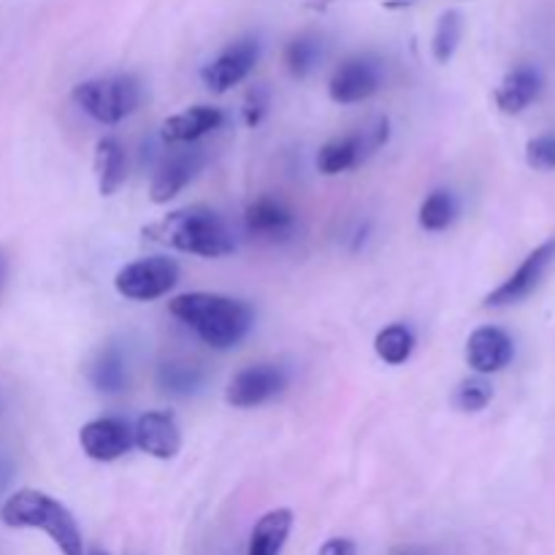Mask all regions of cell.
<instances>
[{
  "label": "cell",
  "mask_w": 555,
  "mask_h": 555,
  "mask_svg": "<svg viewBox=\"0 0 555 555\" xmlns=\"http://www.w3.org/2000/svg\"><path fill=\"white\" fill-rule=\"evenodd\" d=\"M168 309L215 350H231L253 328V309L220 293H184L173 298Z\"/></svg>",
  "instance_id": "1"
},
{
  "label": "cell",
  "mask_w": 555,
  "mask_h": 555,
  "mask_svg": "<svg viewBox=\"0 0 555 555\" xmlns=\"http://www.w3.org/2000/svg\"><path fill=\"white\" fill-rule=\"evenodd\" d=\"M0 520L11 529H38L60 547L63 555H85V542L68 507L36 488L11 493L0 507Z\"/></svg>",
  "instance_id": "2"
},
{
  "label": "cell",
  "mask_w": 555,
  "mask_h": 555,
  "mask_svg": "<svg viewBox=\"0 0 555 555\" xmlns=\"http://www.w3.org/2000/svg\"><path fill=\"white\" fill-rule=\"evenodd\" d=\"M144 233L155 242L182 249V253L201 255V258H222V255H231L233 247H236L220 215L206 209V206L171 211L160 222L146 228Z\"/></svg>",
  "instance_id": "3"
},
{
  "label": "cell",
  "mask_w": 555,
  "mask_h": 555,
  "mask_svg": "<svg viewBox=\"0 0 555 555\" xmlns=\"http://www.w3.org/2000/svg\"><path fill=\"white\" fill-rule=\"evenodd\" d=\"M74 101L98 122L114 125L139 108L141 85L135 76L128 74L103 76V79L81 81L74 90Z\"/></svg>",
  "instance_id": "4"
},
{
  "label": "cell",
  "mask_w": 555,
  "mask_h": 555,
  "mask_svg": "<svg viewBox=\"0 0 555 555\" xmlns=\"http://www.w3.org/2000/svg\"><path fill=\"white\" fill-rule=\"evenodd\" d=\"M388 141V119H374L366 128L356 130V133L339 135V139H331L328 144L320 150L318 155V168L328 177L341 171H350L358 163L366 160L372 152H377L379 146Z\"/></svg>",
  "instance_id": "5"
},
{
  "label": "cell",
  "mask_w": 555,
  "mask_h": 555,
  "mask_svg": "<svg viewBox=\"0 0 555 555\" xmlns=\"http://www.w3.org/2000/svg\"><path fill=\"white\" fill-rule=\"evenodd\" d=\"M179 280V266L171 258H144L128 263L119 269L117 285L119 296L130 298V301H155V298L166 296Z\"/></svg>",
  "instance_id": "6"
},
{
  "label": "cell",
  "mask_w": 555,
  "mask_h": 555,
  "mask_svg": "<svg viewBox=\"0 0 555 555\" xmlns=\"http://www.w3.org/2000/svg\"><path fill=\"white\" fill-rule=\"evenodd\" d=\"M287 372L280 363H255V366L242 369L228 385L225 401L236 410H249L263 401L274 399L285 390Z\"/></svg>",
  "instance_id": "7"
},
{
  "label": "cell",
  "mask_w": 555,
  "mask_h": 555,
  "mask_svg": "<svg viewBox=\"0 0 555 555\" xmlns=\"http://www.w3.org/2000/svg\"><path fill=\"white\" fill-rule=\"evenodd\" d=\"M553 260H555V238H547L545 244H540V247H537L534 253H531L529 258L518 266V271H515L509 280H504L502 285H499L496 291L486 298V307H491V309L513 307V304L529 298L531 293L540 287V282L545 280V274H547V269L553 266Z\"/></svg>",
  "instance_id": "8"
},
{
  "label": "cell",
  "mask_w": 555,
  "mask_h": 555,
  "mask_svg": "<svg viewBox=\"0 0 555 555\" xmlns=\"http://www.w3.org/2000/svg\"><path fill=\"white\" fill-rule=\"evenodd\" d=\"M383 85V70L372 57H350L334 70L328 92L336 103H358L372 98Z\"/></svg>",
  "instance_id": "9"
},
{
  "label": "cell",
  "mask_w": 555,
  "mask_h": 555,
  "mask_svg": "<svg viewBox=\"0 0 555 555\" xmlns=\"http://www.w3.org/2000/svg\"><path fill=\"white\" fill-rule=\"evenodd\" d=\"M260 47L255 38H242V41L231 43L220 57L211 60L204 68V85L211 92H228L233 85H238L242 79H247L249 70L258 63Z\"/></svg>",
  "instance_id": "10"
},
{
  "label": "cell",
  "mask_w": 555,
  "mask_h": 555,
  "mask_svg": "<svg viewBox=\"0 0 555 555\" xmlns=\"http://www.w3.org/2000/svg\"><path fill=\"white\" fill-rule=\"evenodd\" d=\"M79 442L92 461L108 464V461H117L128 453L130 444H133V431L119 417H98L81 428Z\"/></svg>",
  "instance_id": "11"
},
{
  "label": "cell",
  "mask_w": 555,
  "mask_h": 555,
  "mask_svg": "<svg viewBox=\"0 0 555 555\" xmlns=\"http://www.w3.org/2000/svg\"><path fill=\"white\" fill-rule=\"evenodd\" d=\"M204 166V152L201 150H184L173 152L166 160L157 166L155 177L150 184V198L155 204H168L171 198H177L184 188L190 184V179L198 173V168Z\"/></svg>",
  "instance_id": "12"
},
{
  "label": "cell",
  "mask_w": 555,
  "mask_h": 555,
  "mask_svg": "<svg viewBox=\"0 0 555 555\" xmlns=\"http://www.w3.org/2000/svg\"><path fill=\"white\" fill-rule=\"evenodd\" d=\"M133 442L152 459H173L179 448H182V434H179L177 417L171 412H146L135 423Z\"/></svg>",
  "instance_id": "13"
},
{
  "label": "cell",
  "mask_w": 555,
  "mask_h": 555,
  "mask_svg": "<svg viewBox=\"0 0 555 555\" xmlns=\"http://www.w3.org/2000/svg\"><path fill=\"white\" fill-rule=\"evenodd\" d=\"M509 361H513V339L502 328L486 325V328H477L466 341V363L477 374L502 372Z\"/></svg>",
  "instance_id": "14"
},
{
  "label": "cell",
  "mask_w": 555,
  "mask_h": 555,
  "mask_svg": "<svg viewBox=\"0 0 555 555\" xmlns=\"http://www.w3.org/2000/svg\"><path fill=\"white\" fill-rule=\"evenodd\" d=\"M225 122V114L215 106H193L182 114H173L163 122V141L168 144H193L201 135L215 133L217 128H222Z\"/></svg>",
  "instance_id": "15"
},
{
  "label": "cell",
  "mask_w": 555,
  "mask_h": 555,
  "mask_svg": "<svg viewBox=\"0 0 555 555\" xmlns=\"http://www.w3.org/2000/svg\"><path fill=\"white\" fill-rule=\"evenodd\" d=\"M244 225L253 236L266 238V242H285L296 228L291 209L274 198H258L244 211Z\"/></svg>",
  "instance_id": "16"
},
{
  "label": "cell",
  "mask_w": 555,
  "mask_h": 555,
  "mask_svg": "<svg viewBox=\"0 0 555 555\" xmlns=\"http://www.w3.org/2000/svg\"><path fill=\"white\" fill-rule=\"evenodd\" d=\"M542 90V76L534 65H518L504 76L496 90V106L504 114H520L537 101Z\"/></svg>",
  "instance_id": "17"
},
{
  "label": "cell",
  "mask_w": 555,
  "mask_h": 555,
  "mask_svg": "<svg viewBox=\"0 0 555 555\" xmlns=\"http://www.w3.org/2000/svg\"><path fill=\"white\" fill-rule=\"evenodd\" d=\"M293 529L291 509H271L255 524L249 534L247 555H280Z\"/></svg>",
  "instance_id": "18"
},
{
  "label": "cell",
  "mask_w": 555,
  "mask_h": 555,
  "mask_svg": "<svg viewBox=\"0 0 555 555\" xmlns=\"http://www.w3.org/2000/svg\"><path fill=\"white\" fill-rule=\"evenodd\" d=\"M95 171H98V190L101 195H114L125 184L128 177V163H125V150L117 139H101L95 150Z\"/></svg>",
  "instance_id": "19"
},
{
  "label": "cell",
  "mask_w": 555,
  "mask_h": 555,
  "mask_svg": "<svg viewBox=\"0 0 555 555\" xmlns=\"http://www.w3.org/2000/svg\"><path fill=\"white\" fill-rule=\"evenodd\" d=\"M90 383L103 393H119L128 385V366L117 347H103L90 363Z\"/></svg>",
  "instance_id": "20"
},
{
  "label": "cell",
  "mask_w": 555,
  "mask_h": 555,
  "mask_svg": "<svg viewBox=\"0 0 555 555\" xmlns=\"http://www.w3.org/2000/svg\"><path fill=\"white\" fill-rule=\"evenodd\" d=\"M374 347H377V356L383 358L385 363H390V366H401V363L412 356L415 336H412V331L406 328V325H388V328L377 334Z\"/></svg>",
  "instance_id": "21"
},
{
  "label": "cell",
  "mask_w": 555,
  "mask_h": 555,
  "mask_svg": "<svg viewBox=\"0 0 555 555\" xmlns=\"http://www.w3.org/2000/svg\"><path fill=\"white\" fill-rule=\"evenodd\" d=\"M157 383H160V388L168 390V393L188 396L201 388V383H204V372H201L198 366H193V363L171 361L160 366V372H157Z\"/></svg>",
  "instance_id": "22"
},
{
  "label": "cell",
  "mask_w": 555,
  "mask_h": 555,
  "mask_svg": "<svg viewBox=\"0 0 555 555\" xmlns=\"http://www.w3.org/2000/svg\"><path fill=\"white\" fill-rule=\"evenodd\" d=\"M461 36H464V16L461 11H444L437 22V33H434V57L439 63H448L459 49Z\"/></svg>",
  "instance_id": "23"
},
{
  "label": "cell",
  "mask_w": 555,
  "mask_h": 555,
  "mask_svg": "<svg viewBox=\"0 0 555 555\" xmlns=\"http://www.w3.org/2000/svg\"><path fill=\"white\" fill-rule=\"evenodd\" d=\"M455 217V198L448 190H437L421 206V225L426 231H444Z\"/></svg>",
  "instance_id": "24"
},
{
  "label": "cell",
  "mask_w": 555,
  "mask_h": 555,
  "mask_svg": "<svg viewBox=\"0 0 555 555\" xmlns=\"http://www.w3.org/2000/svg\"><path fill=\"white\" fill-rule=\"evenodd\" d=\"M320 52H323V47H320V41L314 36H301L296 41H291V47L285 52V63L291 68V74L307 76L318 65Z\"/></svg>",
  "instance_id": "25"
},
{
  "label": "cell",
  "mask_w": 555,
  "mask_h": 555,
  "mask_svg": "<svg viewBox=\"0 0 555 555\" xmlns=\"http://www.w3.org/2000/svg\"><path fill=\"white\" fill-rule=\"evenodd\" d=\"M493 399V385L486 377H472L464 379L455 390V406L464 412H480L491 404Z\"/></svg>",
  "instance_id": "26"
},
{
  "label": "cell",
  "mask_w": 555,
  "mask_h": 555,
  "mask_svg": "<svg viewBox=\"0 0 555 555\" xmlns=\"http://www.w3.org/2000/svg\"><path fill=\"white\" fill-rule=\"evenodd\" d=\"M526 160L537 171H553L555 168V135L545 133L537 135L526 144Z\"/></svg>",
  "instance_id": "27"
},
{
  "label": "cell",
  "mask_w": 555,
  "mask_h": 555,
  "mask_svg": "<svg viewBox=\"0 0 555 555\" xmlns=\"http://www.w3.org/2000/svg\"><path fill=\"white\" fill-rule=\"evenodd\" d=\"M269 90L266 87H255V90H249L247 101H244V122L249 125V128H258L260 122H263L266 112H269Z\"/></svg>",
  "instance_id": "28"
},
{
  "label": "cell",
  "mask_w": 555,
  "mask_h": 555,
  "mask_svg": "<svg viewBox=\"0 0 555 555\" xmlns=\"http://www.w3.org/2000/svg\"><path fill=\"white\" fill-rule=\"evenodd\" d=\"M318 555H356V542L336 537V540L325 542V545L320 547Z\"/></svg>",
  "instance_id": "29"
},
{
  "label": "cell",
  "mask_w": 555,
  "mask_h": 555,
  "mask_svg": "<svg viewBox=\"0 0 555 555\" xmlns=\"http://www.w3.org/2000/svg\"><path fill=\"white\" fill-rule=\"evenodd\" d=\"M11 477H14V464H11L9 455L0 453V493H3L5 488H9Z\"/></svg>",
  "instance_id": "30"
},
{
  "label": "cell",
  "mask_w": 555,
  "mask_h": 555,
  "mask_svg": "<svg viewBox=\"0 0 555 555\" xmlns=\"http://www.w3.org/2000/svg\"><path fill=\"white\" fill-rule=\"evenodd\" d=\"M3 410H5V401H3V393H0V417H3Z\"/></svg>",
  "instance_id": "31"
},
{
  "label": "cell",
  "mask_w": 555,
  "mask_h": 555,
  "mask_svg": "<svg viewBox=\"0 0 555 555\" xmlns=\"http://www.w3.org/2000/svg\"><path fill=\"white\" fill-rule=\"evenodd\" d=\"M87 555H106L103 551H92V553H87Z\"/></svg>",
  "instance_id": "32"
},
{
  "label": "cell",
  "mask_w": 555,
  "mask_h": 555,
  "mask_svg": "<svg viewBox=\"0 0 555 555\" xmlns=\"http://www.w3.org/2000/svg\"><path fill=\"white\" fill-rule=\"evenodd\" d=\"M396 3H410V0H396Z\"/></svg>",
  "instance_id": "33"
}]
</instances>
